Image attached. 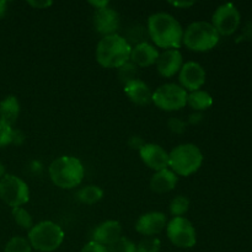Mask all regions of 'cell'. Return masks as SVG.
Instances as JSON below:
<instances>
[{
  "label": "cell",
  "instance_id": "obj_1",
  "mask_svg": "<svg viewBox=\"0 0 252 252\" xmlns=\"http://www.w3.org/2000/svg\"><path fill=\"white\" fill-rule=\"evenodd\" d=\"M148 32L160 48L179 49L184 38V29L172 15L157 12L148 19Z\"/></svg>",
  "mask_w": 252,
  "mask_h": 252
},
{
  "label": "cell",
  "instance_id": "obj_18",
  "mask_svg": "<svg viewBox=\"0 0 252 252\" xmlns=\"http://www.w3.org/2000/svg\"><path fill=\"white\" fill-rule=\"evenodd\" d=\"M125 93L128 98L135 105L145 106L152 102V90L144 81L139 80V79L125 84Z\"/></svg>",
  "mask_w": 252,
  "mask_h": 252
},
{
  "label": "cell",
  "instance_id": "obj_27",
  "mask_svg": "<svg viewBox=\"0 0 252 252\" xmlns=\"http://www.w3.org/2000/svg\"><path fill=\"white\" fill-rule=\"evenodd\" d=\"M161 243L155 236H145L137 245V252H159Z\"/></svg>",
  "mask_w": 252,
  "mask_h": 252
},
{
  "label": "cell",
  "instance_id": "obj_24",
  "mask_svg": "<svg viewBox=\"0 0 252 252\" xmlns=\"http://www.w3.org/2000/svg\"><path fill=\"white\" fill-rule=\"evenodd\" d=\"M189 208V201L185 196H177L170 203V213L176 217H184Z\"/></svg>",
  "mask_w": 252,
  "mask_h": 252
},
{
  "label": "cell",
  "instance_id": "obj_5",
  "mask_svg": "<svg viewBox=\"0 0 252 252\" xmlns=\"http://www.w3.org/2000/svg\"><path fill=\"white\" fill-rule=\"evenodd\" d=\"M219 33L211 22L196 21L187 26L184 31L182 43L194 52H207L217 46Z\"/></svg>",
  "mask_w": 252,
  "mask_h": 252
},
{
  "label": "cell",
  "instance_id": "obj_10",
  "mask_svg": "<svg viewBox=\"0 0 252 252\" xmlns=\"http://www.w3.org/2000/svg\"><path fill=\"white\" fill-rule=\"evenodd\" d=\"M240 24V14L233 4L220 5L214 11L212 17V25L219 34L229 36L234 33Z\"/></svg>",
  "mask_w": 252,
  "mask_h": 252
},
{
  "label": "cell",
  "instance_id": "obj_9",
  "mask_svg": "<svg viewBox=\"0 0 252 252\" xmlns=\"http://www.w3.org/2000/svg\"><path fill=\"white\" fill-rule=\"evenodd\" d=\"M166 234L175 246L181 249L193 248L197 243L196 229L189 219L184 217L172 218L166 224Z\"/></svg>",
  "mask_w": 252,
  "mask_h": 252
},
{
  "label": "cell",
  "instance_id": "obj_29",
  "mask_svg": "<svg viewBox=\"0 0 252 252\" xmlns=\"http://www.w3.org/2000/svg\"><path fill=\"white\" fill-rule=\"evenodd\" d=\"M12 135H14L12 127H10L9 125H6V123L0 120V148L11 144Z\"/></svg>",
  "mask_w": 252,
  "mask_h": 252
},
{
  "label": "cell",
  "instance_id": "obj_3",
  "mask_svg": "<svg viewBox=\"0 0 252 252\" xmlns=\"http://www.w3.org/2000/svg\"><path fill=\"white\" fill-rule=\"evenodd\" d=\"M49 177L57 187L71 189L78 187L84 179V166L75 157H64L53 160L49 165Z\"/></svg>",
  "mask_w": 252,
  "mask_h": 252
},
{
  "label": "cell",
  "instance_id": "obj_22",
  "mask_svg": "<svg viewBox=\"0 0 252 252\" xmlns=\"http://www.w3.org/2000/svg\"><path fill=\"white\" fill-rule=\"evenodd\" d=\"M76 199H78L80 203L84 204H95L98 201H101L103 197V191L98 186L95 185H88V186H84L76 192L75 194Z\"/></svg>",
  "mask_w": 252,
  "mask_h": 252
},
{
  "label": "cell",
  "instance_id": "obj_30",
  "mask_svg": "<svg viewBox=\"0 0 252 252\" xmlns=\"http://www.w3.org/2000/svg\"><path fill=\"white\" fill-rule=\"evenodd\" d=\"M167 126H169L170 130L174 133H184L185 129H186V123L180 120V118L171 117L167 122Z\"/></svg>",
  "mask_w": 252,
  "mask_h": 252
},
{
  "label": "cell",
  "instance_id": "obj_16",
  "mask_svg": "<svg viewBox=\"0 0 252 252\" xmlns=\"http://www.w3.org/2000/svg\"><path fill=\"white\" fill-rule=\"evenodd\" d=\"M122 238V226L117 220H106L96 226L93 233V241L103 246H110Z\"/></svg>",
  "mask_w": 252,
  "mask_h": 252
},
{
  "label": "cell",
  "instance_id": "obj_28",
  "mask_svg": "<svg viewBox=\"0 0 252 252\" xmlns=\"http://www.w3.org/2000/svg\"><path fill=\"white\" fill-rule=\"evenodd\" d=\"M118 69H120V79L125 84L138 79L137 78L138 70H137V65H135V64L127 62L125 65H122L121 68H118Z\"/></svg>",
  "mask_w": 252,
  "mask_h": 252
},
{
  "label": "cell",
  "instance_id": "obj_14",
  "mask_svg": "<svg viewBox=\"0 0 252 252\" xmlns=\"http://www.w3.org/2000/svg\"><path fill=\"white\" fill-rule=\"evenodd\" d=\"M155 64L160 75L164 78H171L181 70L184 58L179 49H165L162 53H159V58Z\"/></svg>",
  "mask_w": 252,
  "mask_h": 252
},
{
  "label": "cell",
  "instance_id": "obj_8",
  "mask_svg": "<svg viewBox=\"0 0 252 252\" xmlns=\"http://www.w3.org/2000/svg\"><path fill=\"white\" fill-rule=\"evenodd\" d=\"M187 95L182 86L169 83L159 86L153 93L152 101L162 111H179L187 105Z\"/></svg>",
  "mask_w": 252,
  "mask_h": 252
},
{
  "label": "cell",
  "instance_id": "obj_13",
  "mask_svg": "<svg viewBox=\"0 0 252 252\" xmlns=\"http://www.w3.org/2000/svg\"><path fill=\"white\" fill-rule=\"evenodd\" d=\"M120 15L110 6L97 9L94 14V26L98 33L103 34V37L115 34L120 29Z\"/></svg>",
  "mask_w": 252,
  "mask_h": 252
},
{
  "label": "cell",
  "instance_id": "obj_25",
  "mask_svg": "<svg viewBox=\"0 0 252 252\" xmlns=\"http://www.w3.org/2000/svg\"><path fill=\"white\" fill-rule=\"evenodd\" d=\"M29 240L21 236H14L7 241L4 252H31Z\"/></svg>",
  "mask_w": 252,
  "mask_h": 252
},
{
  "label": "cell",
  "instance_id": "obj_17",
  "mask_svg": "<svg viewBox=\"0 0 252 252\" xmlns=\"http://www.w3.org/2000/svg\"><path fill=\"white\" fill-rule=\"evenodd\" d=\"M158 58H159V52L154 46L148 42H139L132 47L129 59L137 66L145 68L157 63Z\"/></svg>",
  "mask_w": 252,
  "mask_h": 252
},
{
  "label": "cell",
  "instance_id": "obj_31",
  "mask_svg": "<svg viewBox=\"0 0 252 252\" xmlns=\"http://www.w3.org/2000/svg\"><path fill=\"white\" fill-rule=\"evenodd\" d=\"M80 252H107V248L95 243V241H90L81 249Z\"/></svg>",
  "mask_w": 252,
  "mask_h": 252
},
{
  "label": "cell",
  "instance_id": "obj_4",
  "mask_svg": "<svg viewBox=\"0 0 252 252\" xmlns=\"http://www.w3.org/2000/svg\"><path fill=\"white\" fill-rule=\"evenodd\" d=\"M203 162V154L197 145L185 143L175 147L169 153V166L180 176H189L198 171Z\"/></svg>",
  "mask_w": 252,
  "mask_h": 252
},
{
  "label": "cell",
  "instance_id": "obj_26",
  "mask_svg": "<svg viewBox=\"0 0 252 252\" xmlns=\"http://www.w3.org/2000/svg\"><path fill=\"white\" fill-rule=\"evenodd\" d=\"M107 252H137V246L129 239L122 236L112 245L107 246Z\"/></svg>",
  "mask_w": 252,
  "mask_h": 252
},
{
  "label": "cell",
  "instance_id": "obj_7",
  "mask_svg": "<svg viewBox=\"0 0 252 252\" xmlns=\"http://www.w3.org/2000/svg\"><path fill=\"white\" fill-rule=\"evenodd\" d=\"M0 199L12 208L22 207L30 199L29 186L15 175H4L0 179Z\"/></svg>",
  "mask_w": 252,
  "mask_h": 252
},
{
  "label": "cell",
  "instance_id": "obj_23",
  "mask_svg": "<svg viewBox=\"0 0 252 252\" xmlns=\"http://www.w3.org/2000/svg\"><path fill=\"white\" fill-rule=\"evenodd\" d=\"M12 218H14L15 223L19 226H21L22 229L30 230L33 226V220H32L31 214L26 209L22 208V207L12 208Z\"/></svg>",
  "mask_w": 252,
  "mask_h": 252
},
{
  "label": "cell",
  "instance_id": "obj_15",
  "mask_svg": "<svg viewBox=\"0 0 252 252\" xmlns=\"http://www.w3.org/2000/svg\"><path fill=\"white\" fill-rule=\"evenodd\" d=\"M166 226V217L161 212H149L139 217L135 230L144 236H154L161 233Z\"/></svg>",
  "mask_w": 252,
  "mask_h": 252
},
{
  "label": "cell",
  "instance_id": "obj_36",
  "mask_svg": "<svg viewBox=\"0 0 252 252\" xmlns=\"http://www.w3.org/2000/svg\"><path fill=\"white\" fill-rule=\"evenodd\" d=\"M6 7L7 2L4 1V0H0V17L5 16V14H6Z\"/></svg>",
  "mask_w": 252,
  "mask_h": 252
},
{
  "label": "cell",
  "instance_id": "obj_6",
  "mask_svg": "<svg viewBox=\"0 0 252 252\" xmlns=\"http://www.w3.org/2000/svg\"><path fill=\"white\" fill-rule=\"evenodd\" d=\"M31 248L41 252H52L63 244L64 231L58 224L44 220L36 224L29 230L27 236Z\"/></svg>",
  "mask_w": 252,
  "mask_h": 252
},
{
  "label": "cell",
  "instance_id": "obj_12",
  "mask_svg": "<svg viewBox=\"0 0 252 252\" xmlns=\"http://www.w3.org/2000/svg\"><path fill=\"white\" fill-rule=\"evenodd\" d=\"M139 154L143 162L155 172L169 166V153L160 145L147 143L139 149Z\"/></svg>",
  "mask_w": 252,
  "mask_h": 252
},
{
  "label": "cell",
  "instance_id": "obj_11",
  "mask_svg": "<svg viewBox=\"0 0 252 252\" xmlns=\"http://www.w3.org/2000/svg\"><path fill=\"white\" fill-rule=\"evenodd\" d=\"M180 84L186 91H197L206 83V70L196 62H187L180 70Z\"/></svg>",
  "mask_w": 252,
  "mask_h": 252
},
{
  "label": "cell",
  "instance_id": "obj_20",
  "mask_svg": "<svg viewBox=\"0 0 252 252\" xmlns=\"http://www.w3.org/2000/svg\"><path fill=\"white\" fill-rule=\"evenodd\" d=\"M20 115V103L15 96L9 95L0 102V120L10 127L16 123Z\"/></svg>",
  "mask_w": 252,
  "mask_h": 252
},
{
  "label": "cell",
  "instance_id": "obj_21",
  "mask_svg": "<svg viewBox=\"0 0 252 252\" xmlns=\"http://www.w3.org/2000/svg\"><path fill=\"white\" fill-rule=\"evenodd\" d=\"M187 105L194 111H204L213 105V97L207 91H192L187 95Z\"/></svg>",
  "mask_w": 252,
  "mask_h": 252
},
{
  "label": "cell",
  "instance_id": "obj_19",
  "mask_svg": "<svg viewBox=\"0 0 252 252\" xmlns=\"http://www.w3.org/2000/svg\"><path fill=\"white\" fill-rule=\"evenodd\" d=\"M177 184V175L172 170L165 169L157 171L150 180V189L155 193H167Z\"/></svg>",
  "mask_w": 252,
  "mask_h": 252
},
{
  "label": "cell",
  "instance_id": "obj_35",
  "mask_svg": "<svg viewBox=\"0 0 252 252\" xmlns=\"http://www.w3.org/2000/svg\"><path fill=\"white\" fill-rule=\"evenodd\" d=\"M90 5L95 6V9L97 10V9H102V7L108 6V1L107 0H102V1H97V0H96V1H94V0H91Z\"/></svg>",
  "mask_w": 252,
  "mask_h": 252
},
{
  "label": "cell",
  "instance_id": "obj_2",
  "mask_svg": "<svg viewBox=\"0 0 252 252\" xmlns=\"http://www.w3.org/2000/svg\"><path fill=\"white\" fill-rule=\"evenodd\" d=\"M132 47L125 37L110 34L100 39L96 47V61L106 69H118L130 58Z\"/></svg>",
  "mask_w": 252,
  "mask_h": 252
},
{
  "label": "cell",
  "instance_id": "obj_37",
  "mask_svg": "<svg viewBox=\"0 0 252 252\" xmlns=\"http://www.w3.org/2000/svg\"><path fill=\"white\" fill-rule=\"evenodd\" d=\"M5 175V167H4V165L1 164V162H0V179H1L2 176H4Z\"/></svg>",
  "mask_w": 252,
  "mask_h": 252
},
{
  "label": "cell",
  "instance_id": "obj_32",
  "mask_svg": "<svg viewBox=\"0 0 252 252\" xmlns=\"http://www.w3.org/2000/svg\"><path fill=\"white\" fill-rule=\"evenodd\" d=\"M27 2H29L31 6L37 7V9H47V7L51 6V5L53 4V2L49 1V0L48 1H47V0H44V1H33V0H32V1H27Z\"/></svg>",
  "mask_w": 252,
  "mask_h": 252
},
{
  "label": "cell",
  "instance_id": "obj_33",
  "mask_svg": "<svg viewBox=\"0 0 252 252\" xmlns=\"http://www.w3.org/2000/svg\"><path fill=\"white\" fill-rule=\"evenodd\" d=\"M144 144L145 143H143V140L140 139L139 137H132L129 140V145L133 148V149H135V148H137V149H140Z\"/></svg>",
  "mask_w": 252,
  "mask_h": 252
},
{
  "label": "cell",
  "instance_id": "obj_34",
  "mask_svg": "<svg viewBox=\"0 0 252 252\" xmlns=\"http://www.w3.org/2000/svg\"><path fill=\"white\" fill-rule=\"evenodd\" d=\"M170 4L175 7H189L194 4V1H170Z\"/></svg>",
  "mask_w": 252,
  "mask_h": 252
}]
</instances>
